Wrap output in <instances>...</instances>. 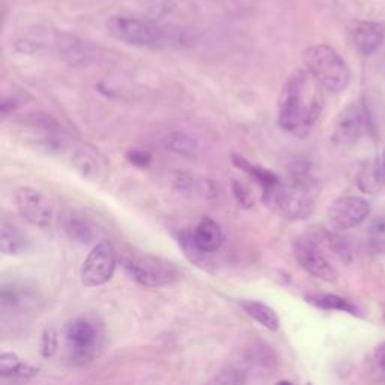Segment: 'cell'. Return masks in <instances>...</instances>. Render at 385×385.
<instances>
[{
  "label": "cell",
  "mask_w": 385,
  "mask_h": 385,
  "mask_svg": "<svg viewBox=\"0 0 385 385\" xmlns=\"http://www.w3.org/2000/svg\"><path fill=\"white\" fill-rule=\"evenodd\" d=\"M164 148L181 157H196L199 152L197 140L182 131H172L164 139Z\"/></svg>",
  "instance_id": "22"
},
{
  "label": "cell",
  "mask_w": 385,
  "mask_h": 385,
  "mask_svg": "<svg viewBox=\"0 0 385 385\" xmlns=\"http://www.w3.org/2000/svg\"><path fill=\"white\" fill-rule=\"evenodd\" d=\"M66 232L68 235L80 242H89L94 238V232L88 223L78 217H69L66 220Z\"/></svg>",
  "instance_id": "25"
},
{
  "label": "cell",
  "mask_w": 385,
  "mask_h": 385,
  "mask_svg": "<svg viewBox=\"0 0 385 385\" xmlns=\"http://www.w3.org/2000/svg\"><path fill=\"white\" fill-rule=\"evenodd\" d=\"M36 302V292L26 283L11 281L6 283L0 293V307L4 316L22 315V313L34 309Z\"/></svg>",
  "instance_id": "12"
},
{
  "label": "cell",
  "mask_w": 385,
  "mask_h": 385,
  "mask_svg": "<svg viewBox=\"0 0 385 385\" xmlns=\"http://www.w3.org/2000/svg\"><path fill=\"white\" fill-rule=\"evenodd\" d=\"M307 235L316 241V244L326 251V255L330 258H336L340 262L348 263L352 259V248L348 239H344L340 237L336 232L327 230L323 227H312Z\"/></svg>",
  "instance_id": "15"
},
{
  "label": "cell",
  "mask_w": 385,
  "mask_h": 385,
  "mask_svg": "<svg viewBox=\"0 0 385 385\" xmlns=\"http://www.w3.org/2000/svg\"><path fill=\"white\" fill-rule=\"evenodd\" d=\"M253 360H256V358H255V357H250V358H248L250 364H253ZM258 360H260V357H259ZM255 366H265V364H263L262 361H255Z\"/></svg>",
  "instance_id": "32"
},
{
  "label": "cell",
  "mask_w": 385,
  "mask_h": 385,
  "mask_svg": "<svg viewBox=\"0 0 385 385\" xmlns=\"http://www.w3.org/2000/svg\"><path fill=\"white\" fill-rule=\"evenodd\" d=\"M374 360H377L381 370L385 372V340L381 342L377 349H374Z\"/></svg>",
  "instance_id": "31"
},
{
  "label": "cell",
  "mask_w": 385,
  "mask_h": 385,
  "mask_svg": "<svg viewBox=\"0 0 385 385\" xmlns=\"http://www.w3.org/2000/svg\"><path fill=\"white\" fill-rule=\"evenodd\" d=\"M29 241L26 235L20 230L13 223H8L6 220L2 221V227H0V246H2V253L8 256H15L27 250Z\"/></svg>",
  "instance_id": "19"
},
{
  "label": "cell",
  "mask_w": 385,
  "mask_h": 385,
  "mask_svg": "<svg viewBox=\"0 0 385 385\" xmlns=\"http://www.w3.org/2000/svg\"><path fill=\"white\" fill-rule=\"evenodd\" d=\"M214 382L218 384H246L247 373L241 368H227L218 373V377L214 378Z\"/></svg>",
  "instance_id": "26"
},
{
  "label": "cell",
  "mask_w": 385,
  "mask_h": 385,
  "mask_svg": "<svg viewBox=\"0 0 385 385\" xmlns=\"http://www.w3.org/2000/svg\"><path fill=\"white\" fill-rule=\"evenodd\" d=\"M179 246L182 247V250H184L186 256L190 262L195 263V265L200 267V268H209L212 267V259H211V255H205V253L199 251L195 244L191 242V238H190V230H184L179 234Z\"/></svg>",
  "instance_id": "24"
},
{
  "label": "cell",
  "mask_w": 385,
  "mask_h": 385,
  "mask_svg": "<svg viewBox=\"0 0 385 385\" xmlns=\"http://www.w3.org/2000/svg\"><path fill=\"white\" fill-rule=\"evenodd\" d=\"M15 206L27 223L39 227L48 229L55 218V206L43 191L34 187H20L14 195Z\"/></svg>",
  "instance_id": "8"
},
{
  "label": "cell",
  "mask_w": 385,
  "mask_h": 385,
  "mask_svg": "<svg viewBox=\"0 0 385 385\" xmlns=\"http://www.w3.org/2000/svg\"><path fill=\"white\" fill-rule=\"evenodd\" d=\"M293 256H295L298 265L306 270L310 276L323 281H334L337 279V272L331 265L326 251L307 234L293 241Z\"/></svg>",
  "instance_id": "10"
},
{
  "label": "cell",
  "mask_w": 385,
  "mask_h": 385,
  "mask_svg": "<svg viewBox=\"0 0 385 385\" xmlns=\"http://www.w3.org/2000/svg\"><path fill=\"white\" fill-rule=\"evenodd\" d=\"M232 161H234V164L238 169L246 172L248 176L255 179L263 190L277 184V182L280 181V178L274 174V172H271L270 169H265V167H260L258 164H253L251 161H248L246 157L234 154L232 155Z\"/></svg>",
  "instance_id": "20"
},
{
  "label": "cell",
  "mask_w": 385,
  "mask_h": 385,
  "mask_svg": "<svg viewBox=\"0 0 385 385\" xmlns=\"http://www.w3.org/2000/svg\"><path fill=\"white\" fill-rule=\"evenodd\" d=\"M127 158L130 160V163H133L134 166L137 167H148L150 160H152V155L149 154L148 150H141V149H133L130 150L127 154Z\"/></svg>",
  "instance_id": "30"
},
{
  "label": "cell",
  "mask_w": 385,
  "mask_h": 385,
  "mask_svg": "<svg viewBox=\"0 0 385 385\" xmlns=\"http://www.w3.org/2000/svg\"><path fill=\"white\" fill-rule=\"evenodd\" d=\"M69 164L77 174L89 181H94L98 176L99 164L98 158L92 150L88 148H73L66 152Z\"/></svg>",
  "instance_id": "17"
},
{
  "label": "cell",
  "mask_w": 385,
  "mask_h": 385,
  "mask_svg": "<svg viewBox=\"0 0 385 385\" xmlns=\"http://www.w3.org/2000/svg\"><path fill=\"white\" fill-rule=\"evenodd\" d=\"M348 30L354 46L364 56H370L377 52L385 38V27L381 23L368 22V20H354Z\"/></svg>",
  "instance_id": "13"
},
{
  "label": "cell",
  "mask_w": 385,
  "mask_h": 385,
  "mask_svg": "<svg viewBox=\"0 0 385 385\" xmlns=\"http://www.w3.org/2000/svg\"><path fill=\"white\" fill-rule=\"evenodd\" d=\"M190 238L195 247L199 251L205 253V255H212V253L218 251L223 246V241H225L220 225L211 217L202 218L196 227L190 230Z\"/></svg>",
  "instance_id": "14"
},
{
  "label": "cell",
  "mask_w": 385,
  "mask_h": 385,
  "mask_svg": "<svg viewBox=\"0 0 385 385\" xmlns=\"http://www.w3.org/2000/svg\"><path fill=\"white\" fill-rule=\"evenodd\" d=\"M116 250L108 241H99L89 251L80 270L82 283L88 288L103 286L113 277L116 270Z\"/></svg>",
  "instance_id": "7"
},
{
  "label": "cell",
  "mask_w": 385,
  "mask_h": 385,
  "mask_svg": "<svg viewBox=\"0 0 385 385\" xmlns=\"http://www.w3.org/2000/svg\"><path fill=\"white\" fill-rule=\"evenodd\" d=\"M239 304H241L242 310H244L251 319L259 322L262 327H265L270 331L279 330V327H280L279 315L274 309L268 306V304L262 302V301H256V300H242Z\"/></svg>",
  "instance_id": "18"
},
{
  "label": "cell",
  "mask_w": 385,
  "mask_h": 385,
  "mask_svg": "<svg viewBox=\"0 0 385 385\" xmlns=\"http://www.w3.org/2000/svg\"><path fill=\"white\" fill-rule=\"evenodd\" d=\"M379 174L378 170H373V167L364 169L358 176V186L363 191L373 192L374 190L379 188Z\"/></svg>",
  "instance_id": "27"
},
{
  "label": "cell",
  "mask_w": 385,
  "mask_h": 385,
  "mask_svg": "<svg viewBox=\"0 0 385 385\" xmlns=\"http://www.w3.org/2000/svg\"><path fill=\"white\" fill-rule=\"evenodd\" d=\"M318 184L302 164L290 169L286 181L263 190V204L286 220H304L315 209Z\"/></svg>",
  "instance_id": "2"
},
{
  "label": "cell",
  "mask_w": 385,
  "mask_h": 385,
  "mask_svg": "<svg viewBox=\"0 0 385 385\" xmlns=\"http://www.w3.org/2000/svg\"><path fill=\"white\" fill-rule=\"evenodd\" d=\"M106 29L110 36L119 41L140 47H179L188 43L184 29L131 15L110 17Z\"/></svg>",
  "instance_id": "3"
},
{
  "label": "cell",
  "mask_w": 385,
  "mask_h": 385,
  "mask_svg": "<svg viewBox=\"0 0 385 385\" xmlns=\"http://www.w3.org/2000/svg\"><path fill=\"white\" fill-rule=\"evenodd\" d=\"M306 300L322 310H336L349 313V315H358V309L352 302L342 297L331 295V293H318V295H310Z\"/></svg>",
  "instance_id": "23"
},
{
  "label": "cell",
  "mask_w": 385,
  "mask_h": 385,
  "mask_svg": "<svg viewBox=\"0 0 385 385\" xmlns=\"http://www.w3.org/2000/svg\"><path fill=\"white\" fill-rule=\"evenodd\" d=\"M68 358L74 364H86L98 358L106 343L104 327L94 316H77L64 332Z\"/></svg>",
  "instance_id": "4"
},
{
  "label": "cell",
  "mask_w": 385,
  "mask_h": 385,
  "mask_svg": "<svg viewBox=\"0 0 385 385\" xmlns=\"http://www.w3.org/2000/svg\"><path fill=\"white\" fill-rule=\"evenodd\" d=\"M174 184L181 192H188V195L204 197V199H214L218 195V187L211 179H204L197 176H191L187 174H175Z\"/></svg>",
  "instance_id": "16"
},
{
  "label": "cell",
  "mask_w": 385,
  "mask_h": 385,
  "mask_svg": "<svg viewBox=\"0 0 385 385\" xmlns=\"http://www.w3.org/2000/svg\"><path fill=\"white\" fill-rule=\"evenodd\" d=\"M321 83L309 71H297L288 77L279 98V124L286 133L307 137L322 110Z\"/></svg>",
  "instance_id": "1"
},
{
  "label": "cell",
  "mask_w": 385,
  "mask_h": 385,
  "mask_svg": "<svg viewBox=\"0 0 385 385\" xmlns=\"http://www.w3.org/2000/svg\"><path fill=\"white\" fill-rule=\"evenodd\" d=\"M41 348H43V356L46 358L53 357L56 354V351H57V334L53 328H46L44 330Z\"/></svg>",
  "instance_id": "29"
},
{
  "label": "cell",
  "mask_w": 385,
  "mask_h": 385,
  "mask_svg": "<svg viewBox=\"0 0 385 385\" xmlns=\"http://www.w3.org/2000/svg\"><path fill=\"white\" fill-rule=\"evenodd\" d=\"M372 206L366 199L358 196H343L331 202L328 221L332 229L348 230L360 226L370 216Z\"/></svg>",
  "instance_id": "11"
},
{
  "label": "cell",
  "mask_w": 385,
  "mask_h": 385,
  "mask_svg": "<svg viewBox=\"0 0 385 385\" xmlns=\"http://www.w3.org/2000/svg\"><path fill=\"white\" fill-rule=\"evenodd\" d=\"M124 267L139 285L150 289L172 285L181 276L174 262L154 255L127 258L124 259Z\"/></svg>",
  "instance_id": "6"
},
{
  "label": "cell",
  "mask_w": 385,
  "mask_h": 385,
  "mask_svg": "<svg viewBox=\"0 0 385 385\" xmlns=\"http://www.w3.org/2000/svg\"><path fill=\"white\" fill-rule=\"evenodd\" d=\"M369 116L366 107L360 103H352L344 107L334 119L331 140L336 145H354L368 134Z\"/></svg>",
  "instance_id": "9"
},
{
  "label": "cell",
  "mask_w": 385,
  "mask_h": 385,
  "mask_svg": "<svg viewBox=\"0 0 385 385\" xmlns=\"http://www.w3.org/2000/svg\"><path fill=\"white\" fill-rule=\"evenodd\" d=\"M382 166H384V170H385V154H384V157H382Z\"/></svg>",
  "instance_id": "33"
},
{
  "label": "cell",
  "mask_w": 385,
  "mask_h": 385,
  "mask_svg": "<svg viewBox=\"0 0 385 385\" xmlns=\"http://www.w3.org/2000/svg\"><path fill=\"white\" fill-rule=\"evenodd\" d=\"M232 190H234V195L238 200L239 206L242 208H251L253 205H255V199H253V195L251 191L247 186L242 184V182L234 179V182H232Z\"/></svg>",
  "instance_id": "28"
},
{
  "label": "cell",
  "mask_w": 385,
  "mask_h": 385,
  "mask_svg": "<svg viewBox=\"0 0 385 385\" xmlns=\"http://www.w3.org/2000/svg\"><path fill=\"white\" fill-rule=\"evenodd\" d=\"M302 62L322 88L331 92H340L349 85L351 71L346 62L327 44H316L304 50Z\"/></svg>",
  "instance_id": "5"
},
{
  "label": "cell",
  "mask_w": 385,
  "mask_h": 385,
  "mask_svg": "<svg viewBox=\"0 0 385 385\" xmlns=\"http://www.w3.org/2000/svg\"><path fill=\"white\" fill-rule=\"evenodd\" d=\"M36 373L38 369L35 366L20 360L18 356H15L13 352H4L2 356H0V374H2L4 378H30L35 377Z\"/></svg>",
  "instance_id": "21"
}]
</instances>
